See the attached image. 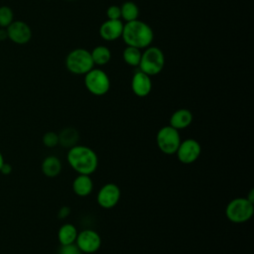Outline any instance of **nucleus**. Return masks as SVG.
<instances>
[{
	"label": "nucleus",
	"instance_id": "nucleus-15",
	"mask_svg": "<svg viewBox=\"0 0 254 254\" xmlns=\"http://www.w3.org/2000/svg\"><path fill=\"white\" fill-rule=\"evenodd\" d=\"M192 122V113L190 110L181 108L176 110L170 117V126L177 130L185 129L189 127Z\"/></svg>",
	"mask_w": 254,
	"mask_h": 254
},
{
	"label": "nucleus",
	"instance_id": "nucleus-28",
	"mask_svg": "<svg viewBox=\"0 0 254 254\" xmlns=\"http://www.w3.org/2000/svg\"><path fill=\"white\" fill-rule=\"evenodd\" d=\"M5 39H8L7 31L5 28H0V41H3Z\"/></svg>",
	"mask_w": 254,
	"mask_h": 254
},
{
	"label": "nucleus",
	"instance_id": "nucleus-26",
	"mask_svg": "<svg viewBox=\"0 0 254 254\" xmlns=\"http://www.w3.org/2000/svg\"><path fill=\"white\" fill-rule=\"evenodd\" d=\"M69 213H70V208L68 206L64 205L60 208V210L58 212V216H59V218L63 219V218H65L66 216H68Z\"/></svg>",
	"mask_w": 254,
	"mask_h": 254
},
{
	"label": "nucleus",
	"instance_id": "nucleus-13",
	"mask_svg": "<svg viewBox=\"0 0 254 254\" xmlns=\"http://www.w3.org/2000/svg\"><path fill=\"white\" fill-rule=\"evenodd\" d=\"M124 24L119 20L107 19L99 28V35L105 41H115L122 36Z\"/></svg>",
	"mask_w": 254,
	"mask_h": 254
},
{
	"label": "nucleus",
	"instance_id": "nucleus-8",
	"mask_svg": "<svg viewBox=\"0 0 254 254\" xmlns=\"http://www.w3.org/2000/svg\"><path fill=\"white\" fill-rule=\"evenodd\" d=\"M200 153V144L192 138H188L184 141H181L175 154L182 164L190 165L194 163L199 158Z\"/></svg>",
	"mask_w": 254,
	"mask_h": 254
},
{
	"label": "nucleus",
	"instance_id": "nucleus-5",
	"mask_svg": "<svg viewBox=\"0 0 254 254\" xmlns=\"http://www.w3.org/2000/svg\"><path fill=\"white\" fill-rule=\"evenodd\" d=\"M165 64V56L161 49L148 47L142 53L139 68L141 71L152 76L160 73Z\"/></svg>",
	"mask_w": 254,
	"mask_h": 254
},
{
	"label": "nucleus",
	"instance_id": "nucleus-7",
	"mask_svg": "<svg viewBox=\"0 0 254 254\" xmlns=\"http://www.w3.org/2000/svg\"><path fill=\"white\" fill-rule=\"evenodd\" d=\"M181 141L179 130L170 125L162 127L156 136L158 148L166 155H174Z\"/></svg>",
	"mask_w": 254,
	"mask_h": 254
},
{
	"label": "nucleus",
	"instance_id": "nucleus-1",
	"mask_svg": "<svg viewBox=\"0 0 254 254\" xmlns=\"http://www.w3.org/2000/svg\"><path fill=\"white\" fill-rule=\"evenodd\" d=\"M68 165L81 175H91L98 167V157L89 147L83 145H74L69 148L66 156Z\"/></svg>",
	"mask_w": 254,
	"mask_h": 254
},
{
	"label": "nucleus",
	"instance_id": "nucleus-10",
	"mask_svg": "<svg viewBox=\"0 0 254 254\" xmlns=\"http://www.w3.org/2000/svg\"><path fill=\"white\" fill-rule=\"evenodd\" d=\"M121 190L116 184L108 183L100 188L97 192V203L102 208H112L114 207L120 199Z\"/></svg>",
	"mask_w": 254,
	"mask_h": 254
},
{
	"label": "nucleus",
	"instance_id": "nucleus-24",
	"mask_svg": "<svg viewBox=\"0 0 254 254\" xmlns=\"http://www.w3.org/2000/svg\"><path fill=\"white\" fill-rule=\"evenodd\" d=\"M106 16L110 20H119L121 18L120 7L117 5H111L106 10Z\"/></svg>",
	"mask_w": 254,
	"mask_h": 254
},
{
	"label": "nucleus",
	"instance_id": "nucleus-16",
	"mask_svg": "<svg viewBox=\"0 0 254 254\" xmlns=\"http://www.w3.org/2000/svg\"><path fill=\"white\" fill-rule=\"evenodd\" d=\"M77 229L71 223L63 224L58 231V240L61 245H69L75 243L77 237Z\"/></svg>",
	"mask_w": 254,
	"mask_h": 254
},
{
	"label": "nucleus",
	"instance_id": "nucleus-14",
	"mask_svg": "<svg viewBox=\"0 0 254 254\" xmlns=\"http://www.w3.org/2000/svg\"><path fill=\"white\" fill-rule=\"evenodd\" d=\"M93 190V183L89 175L78 174L72 182V190L73 192L80 196L84 197L91 193Z\"/></svg>",
	"mask_w": 254,
	"mask_h": 254
},
{
	"label": "nucleus",
	"instance_id": "nucleus-4",
	"mask_svg": "<svg viewBox=\"0 0 254 254\" xmlns=\"http://www.w3.org/2000/svg\"><path fill=\"white\" fill-rule=\"evenodd\" d=\"M65 65L69 72L73 74H85L93 68V61L88 52L85 49L72 50L65 59Z\"/></svg>",
	"mask_w": 254,
	"mask_h": 254
},
{
	"label": "nucleus",
	"instance_id": "nucleus-27",
	"mask_svg": "<svg viewBox=\"0 0 254 254\" xmlns=\"http://www.w3.org/2000/svg\"><path fill=\"white\" fill-rule=\"evenodd\" d=\"M11 172H12V166L8 163H4L0 170V173H2L3 175H9Z\"/></svg>",
	"mask_w": 254,
	"mask_h": 254
},
{
	"label": "nucleus",
	"instance_id": "nucleus-11",
	"mask_svg": "<svg viewBox=\"0 0 254 254\" xmlns=\"http://www.w3.org/2000/svg\"><path fill=\"white\" fill-rule=\"evenodd\" d=\"M6 31L8 39L17 45H25L32 38V30L24 21H13Z\"/></svg>",
	"mask_w": 254,
	"mask_h": 254
},
{
	"label": "nucleus",
	"instance_id": "nucleus-18",
	"mask_svg": "<svg viewBox=\"0 0 254 254\" xmlns=\"http://www.w3.org/2000/svg\"><path fill=\"white\" fill-rule=\"evenodd\" d=\"M94 64L104 65L109 63L111 59V52L105 46H97L90 52Z\"/></svg>",
	"mask_w": 254,
	"mask_h": 254
},
{
	"label": "nucleus",
	"instance_id": "nucleus-20",
	"mask_svg": "<svg viewBox=\"0 0 254 254\" xmlns=\"http://www.w3.org/2000/svg\"><path fill=\"white\" fill-rule=\"evenodd\" d=\"M121 18L127 22L137 20L139 17V8L132 1H126L120 6Z\"/></svg>",
	"mask_w": 254,
	"mask_h": 254
},
{
	"label": "nucleus",
	"instance_id": "nucleus-3",
	"mask_svg": "<svg viewBox=\"0 0 254 254\" xmlns=\"http://www.w3.org/2000/svg\"><path fill=\"white\" fill-rule=\"evenodd\" d=\"M254 203L246 197H236L231 199L225 208L227 219L233 223H243L248 221L254 212Z\"/></svg>",
	"mask_w": 254,
	"mask_h": 254
},
{
	"label": "nucleus",
	"instance_id": "nucleus-21",
	"mask_svg": "<svg viewBox=\"0 0 254 254\" xmlns=\"http://www.w3.org/2000/svg\"><path fill=\"white\" fill-rule=\"evenodd\" d=\"M141 56H142V53H141L140 49L135 48V47H130V46H127L124 49L123 54H122L124 62L131 66L139 65L140 61H141Z\"/></svg>",
	"mask_w": 254,
	"mask_h": 254
},
{
	"label": "nucleus",
	"instance_id": "nucleus-23",
	"mask_svg": "<svg viewBox=\"0 0 254 254\" xmlns=\"http://www.w3.org/2000/svg\"><path fill=\"white\" fill-rule=\"evenodd\" d=\"M43 143L48 148H54L59 145V135L54 131H49L44 134Z\"/></svg>",
	"mask_w": 254,
	"mask_h": 254
},
{
	"label": "nucleus",
	"instance_id": "nucleus-12",
	"mask_svg": "<svg viewBox=\"0 0 254 254\" xmlns=\"http://www.w3.org/2000/svg\"><path fill=\"white\" fill-rule=\"evenodd\" d=\"M131 89L138 97L147 96L152 90V81L150 75L141 70L135 72L131 80Z\"/></svg>",
	"mask_w": 254,
	"mask_h": 254
},
{
	"label": "nucleus",
	"instance_id": "nucleus-22",
	"mask_svg": "<svg viewBox=\"0 0 254 254\" xmlns=\"http://www.w3.org/2000/svg\"><path fill=\"white\" fill-rule=\"evenodd\" d=\"M14 21V12L9 6L0 7V28H7Z\"/></svg>",
	"mask_w": 254,
	"mask_h": 254
},
{
	"label": "nucleus",
	"instance_id": "nucleus-17",
	"mask_svg": "<svg viewBox=\"0 0 254 254\" xmlns=\"http://www.w3.org/2000/svg\"><path fill=\"white\" fill-rule=\"evenodd\" d=\"M41 169L46 177L55 178L62 171V162L56 156H48L42 162Z\"/></svg>",
	"mask_w": 254,
	"mask_h": 254
},
{
	"label": "nucleus",
	"instance_id": "nucleus-2",
	"mask_svg": "<svg viewBox=\"0 0 254 254\" xmlns=\"http://www.w3.org/2000/svg\"><path fill=\"white\" fill-rule=\"evenodd\" d=\"M121 38L127 46L141 50L151 45L154 39V33L148 24L137 19L127 22L124 25Z\"/></svg>",
	"mask_w": 254,
	"mask_h": 254
},
{
	"label": "nucleus",
	"instance_id": "nucleus-19",
	"mask_svg": "<svg viewBox=\"0 0 254 254\" xmlns=\"http://www.w3.org/2000/svg\"><path fill=\"white\" fill-rule=\"evenodd\" d=\"M59 135V144L65 148H71L78 139V133L74 128H65Z\"/></svg>",
	"mask_w": 254,
	"mask_h": 254
},
{
	"label": "nucleus",
	"instance_id": "nucleus-25",
	"mask_svg": "<svg viewBox=\"0 0 254 254\" xmlns=\"http://www.w3.org/2000/svg\"><path fill=\"white\" fill-rule=\"evenodd\" d=\"M58 254H82V252L78 249L75 243H73L69 245H61Z\"/></svg>",
	"mask_w": 254,
	"mask_h": 254
},
{
	"label": "nucleus",
	"instance_id": "nucleus-30",
	"mask_svg": "<svg viewBox=\"0 0 254 254\" xmlns=\"http://www.w3.org/2000/svg\"><path fill=\"white\" fill-rule=\"evenodd\" d=\"M4 163H5V162H4V157H3L2 153L0 152V170H1V168H2V166H3Z\"/></svg>",
	"mask_w": 254,
	"mask_h": 254
},
{
	"label": "nucleus",
	"instance_id": "nucleus-6",
	"mask_svg": "<svg viewBox=\"0 0 254 254\" xmlns=\"http://www.w3.org/2000/svg\"><path fill=\"white\" fill-rule=\"evenodd\" d=\"M84 85L93 95L101 96L108 92L110 79L105 71L100 68H92L84 74Z\"/></svg>",
	"mask_w": 254,
	"mask_h": 254
},
{
	"label": "nucleus",
	"instance_id": "nucleus-29",
	"mask_svg": "<svg viewBox=\"0 0 254 254\" xmlns=\"http://www.w3.org/2000/svg\"><path fill=\"white\" fill-rule=\"evenodd\" d=\"M246 198H247L249 201H251V202L254 203V190H251L249 191V193H248V195L246 196Z\"/></svg>",
	"mask_w": 254,
	"mask_h": 254
},
{
	"label": "nucleus",
	"instance_id": "nucleus-9",
	"mask_svg": "<svg viewBox=\"0 0 254 254\" xmlns=\"http://www.w3.org/2000/svg\"><path fill=\"white\" fill-rule=\"evenodd\" d=\"M75 245L82 253L92 254L101 246V237L95 230L84 229L77 233Z\"/></svg>",
	"mask_w": 254,
	"mask_h": 254
}]
</instances>
